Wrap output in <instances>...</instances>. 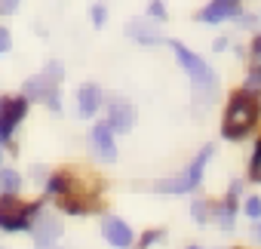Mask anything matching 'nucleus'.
<instances>
[{
  "label": "nucleus",
  "mask_w": 261,
  "mask_h": 249,
  "mask_svg": "<svg viewBox=\"0 0 261 249\" xmlns=\"http://www.w3.org/2000/svg\"><path fill=\"white\" fill-rule=\"evenodd\" d=\"M258 117V102L255 95L249 92H237L227 105V114H224V136L227 139H243L249 130H252V123Z\"/></svg>",
  "instance_id": "f257e3e1"
},
{
  "label": "nucleus",
  "mask_w": 261,
  "mask_h": 249,
  "mask_svg": "<svg viewBox=\"0 0 261 249\" xmlns=\"http://www.w3.org/2000/svg\"><path fill=\"white\" fill-rule=\"evenodd\" d=\"M209 157H212V148H203V151H200V157L188 166V172H181V176H172V179L160 182V185H157V191H160V194H185V191L197 188V182H200L203 166H206V160H209Z\"/></svg>",
  "instance_id": "f03ea898"
},
{
  "label": "nucleus",
  "mask_w": 261,
  "mask_h": 249,
  "mask_svg": "<svg viewBox=\"0 0 261 249\" xmlns=\"http://www.w3.org/2000/svg\"><path fill=\"white\" fill-rule=\"evenodd\" d=\"M172 49H175V56H178V62L185 65V71L191 74V80H194V86L200 89H209V92H215V74L209 71V65L200 59V56H194L185 43H172Z\"/></svg>",
  "instance_id": "7ed1b4c3"
},
{
  "label": "nucleus",
  "mask_w": 261,
  "mask_h": 249,
  "mask_svg": "<svg viewBox=\"0 0 261 249\" xmlns=\"http://www.w3.org/2000/svg\"><path fill=\"white\" fill-rule=\"evenodd\" d=\"M31 212H34V206L22 203L16 194L0 200V225H4V228H10V231H19V228H25Z\"/></svg>",
  "instance_id": "20e7f679"
},
{
  "label": "nucleus",
  "mask_w": 261,
  "mask_h": 249,
  "mask_svg": "<svg viewBox=\"0 0 261 249\" xmlns=\"http://www.w3.org/2000/svg\"><path fill=\"white\" fill-rule=\"evenodd\" d=\"M25 108H28L25 98H7L4 105H0V136H4V139L16 130V123L25 117Z\"/></svg>",
  "instance_id": "39448f33"
},
{
  "label": "nucleus",
  "mask_w": 261,
  "mask_h": 249,
  "mask_svg": "<svg viewBox=\"0 0 261 249\" xmlns=\"http://www.w3.org/2000/svg\"><path fill=\"white\" fill-rule=\"evenodd\" d=\"M133 123H136L133 105L123 102V98H117V102L111 105V123H108V127L117 130V133H129V130H133Z\"/></svg>",
  "instance_id": "423d86ee"
},
{
  "label": "nucleus",
  "mask_w": 261,
  "mask_h": 249,
  "mask_svg": "<svg viewBox=\"0 0 261 249\" xmlns=\"http://www.w3.org/2000/svg\"><path fill=\"white\" fill-rule=\"evenodd\" d=\"M240 13V7H237V0H212V4L197 16L200 22H209V25H215V22H224V19H230V16H237Z\"/></svg>",
  "instance_id": "0eeeda50"
},
{
  "label": "nucleus",
  "mask_w": 261,
  "mask_h": 249,
  "mask_svg": "<svg viewBox=\"0 0 261 249\" xmlns=\"http://www.w3.org/2000/svg\"><path fill=\"white\" fill-rule=\"evenodd\" d=\"M92 151L101 160H108V163L117 157V148H114V139H111V127H108V123H98V127L92 130Z\"/></svg>",
  "instance_id": "6e6552de"
},
{
  "label": "nucleus",
  "mask_w": 261,
  "mask_h": 249,
  "mask_svg": "<svg viewBox=\"0 0 261 249\" xmlns=\"http://www.w3.org/2000/svg\"><path fill=\"white\" fill-rule=\"evenodd\" d=\"M105 237H108L117 249H126L129 243H133V231H129L126 221H120V218H105Z\"/></svg>",
  "instance_id": "1a4fd4ad"
},
{
  "label": "nucleus",
  "mask_w": 261,
  "mask_h": 249,
  "mask_svg": "<svg viewBox=\"0 0 261 249\" xmlns=\"http://www.w3.org/2000/svg\"><path fill=\"white\" fill-rule=\"evenodd\" d=\"M126 34H129V37H136V40H142V43H160V34H157V28H154V25H148L145 19L129 22Z\"/></svg>",
  "instance_id": "9d476101"
},
{
  "label": "nucleus",
  "mask_w": 261,
  "mask_h": 249,
  "mask_svg": "<svg viewBox=\"0 0 261 249\" xmlns=\"http://www.w3.org/2000/svg\"><path fill=\"white\" fill-rule=\"evenodd\" d=\"M77 102H80V114H83V117L95 114V108H98V102H101V92H98V86L86 83V86L77 92Z\"/></svg>",
  "instance_id": "9b49d317"
},
{
  "label": "nucleus",
  "mask_w": 261,
  "mask_h": 249,
  "mask_svg": "<svg viewBox=\"0 0 261 249\" xmlns=\"http://www.w3.org/2000/svg\"><path fill=\"white\" fill-rule=\"evenodd\" d=\"M62 234V225L59 221H53V218H40L37 221V228H34V237H37V243L40 246H46L53 237H59Z\"/></svg>",
  "instance_id": "f8f14e48"
},
{
  "label": "nucleus",
  "mask_w": 261,
  "mask_h": 249,
  "mask_svg": "<svg viewBox=\"0 0 261 249\" xmlns=\"http://www.w3.org/2000/svg\"><path fill=\"white\" fill-rule=\"evenodd\" d=\"M0 191H4V197H13L19 191V172L16 169H0Z\"/></svg>",
  "instance_id": "ddd939ff"
},
{
  "label": "nucleus",
  "mask_w": 261,
  "mask_h": 249,
  "mask_svg": "<svg viewBox=\"0 0 261 249\" xmlns=\"http://www.w3.org/2000/svg\"><path fill=\"white\" fill-rule=\"evenodd\" d=\"M105 19H108L105 4H95V7H92V25H98V28H101V25H105Z\"/></svg>",
  "instance_id": "4468645a"
},
{
  "label": "nucleus",
  "mask_w": 261,
  "mask_h": 249,
  "mask_svg": "<svg viewBox=\"0 0 261 249\" xmlns=\"http://www.w3.org/2000/svg\"><path fill=\"white\" fill-rule=\"evenodd\" d=\"M252 179H258V182H261V142H258L255 157H252Z\"/></svg>",
  "instance_id": "2eb2a0df"
},
{
  "label": "nucleus",
  "mask_w": 261,
  "mask_h": 249,
  "mask_svg": "<svg viewBox=\"0 0 261 249\" xmlns=\"http://www.w3.org/2000/svg\"><path fill=\"white\" fill-rule=\"evenodd\" d=\"M246 212H249L252 218H258V215H261V200H258V197H249V200H246Z\"/></svg>",
  "instance_id": "dca6fc26"
},
{
  "label": "nucleus",
  "mask_w": 261,
  "mask_h": 249,
  "mask_svg": "<svg viewBox=\"0 0 261 249\" xmlns=\"http://www.w3.org/2000/svg\"><path fill=\"white\" fill-rule=\"evenodd\" d=\"M252 68H255V71H261V37L252 43Z\"/></svg>",
  "instance_id": "f3484780"
},
{
  "label": "nucleus",
  "mask_w": 261,
  "mask_h": 249,
  "mask_svg": "<svg viewBox=\"0 0 261 249\" xmlns=\"http://www.w3.org/2000/svg\"><path fill=\"white\" fill-rule=\"evenodd\" d=\"M191 212H194V218H197V221H206L209 206H206V203H194V209H191Z\"/></svg>",
  "instance_id": "a211bd4d"
},
{
  "label": "nucleus",
  "mask_w": 261,
  "mask_h": 249,
  "mask_svg": "<svg viewBox=\"0 0 261 249\" xmlns=\"http://www.w3.org/2000/svg\"><path fill=\"white\" fill-rule=\"evenodd\" d=\"M10 43H13V40H10V31H7V28H0V53H7Z\"/></svg>",
  "instance_id": "6ab92c4d"
},
{
  "label": "nucleus",
  "mask_w": 261,
  "mask_h": 249,
  "mask_svg": "<svg viewBox=\"0 0 261 249\" xmlns=\"http://www.w3.org/2000/svg\"><path fill=\"white\" fill-rule=\"evenodd\" d=\"M19 0H0V13H16Z\"/></svg>",
  "instance_id": "aec40b11"
},
{
  "label": "nucleus",
  "mask_w": 261,
  "mask_h": 249,
  "mask_svg": "<svg viewBox=\"0 0 261 249\" xmlns=\"http://www.w3.org/2000/svg\"><path fill=\"white\" fill-rule=\"evenodd\" d=\"M151 13H154L157 19H166V10H163V4H160V0H154V4H151Z\"/></svg>",
  "instance_id": "412c9836"
},
{
  "label": "nucleus",
  "mask_w": 261,
  "mask_h": 249,
  "mask_svg": "<svg viewBox=\"0 0 261 249\" xmlns=\"http://www.w3.org/2000/svg\"><path fill=\"white\" fill-rule=\"evenodd\" d=\"M258 240H261V231H258Z\"/></svg>",
  "instance_id": "4be33fe9"
},
{
  "label": "nucleus",
  "mask_w": 261,
  "mask_h": 249,
  "mask_svg": "<svg viewBox=\"0 0 261 249\" xmlns=\"http://www.w3.org/2000/svg\"><path fill=\"white\" fill-rule=\"evenodd\" d=\"M194 249H197V246H194Z\"/></svg>",
  "instance_id": "5701e85b"
}]
</instances>
